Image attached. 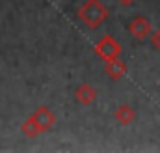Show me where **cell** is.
<instances>
[{
    "mask_svg": "<svg viewBox=\"0 0 160 153\" xmlns=\"http://www.w3.org/2000/svg\"><path fill=\"white\" fill-rule=\"evenodd\" d=\"M80 21H84L86 26L89 28H99L106 19H108V9L101 0H86L78 9Z\"/></svg>",
    "mask_w": 160,
    "mask_h": 153,
    "instance_id": "6da1fadb",
    "label": "cell"
},
{
    "mask_svg": "<svg viewBox=\"0 0 160 153\" xmlns=\"http://www.w3.org/2000/svg\"><path fill=\"white\" fill-rule=\"evenodd\" d=\"M95 52H97V56L106 64V62H110V60L119 58L121 45L118 43V39L116 38H112V36H104L102 39L97 41V45H95Z\"/></svg>",
    "mask_w": 160,
    "mask_h": 153,
    "instance_id": "7a4b0ae2",
    "label": "cell"
},
{
    "mask_svg": "<svg viewBox=\"0 0 160 153\" xmlns=\"http://www.w3.org/2000/svg\"><path fill=\"white\" fill-rule=\"evenodd\" d=\"M30 118H32V121L36 123V127H38L39 133H47V131H50V129L56 125V114H54L48 107H45V105L38 107Z\"/></svg>",
    "mask_w": 160,
    "mask_h": 153,
    "instance_id": "3957f363",
    "label": "cell"
},
{
    "mask_svg": "<svg viewBox=\"0 0 160 153\" xmlns=\"http://www.w3.org/2000/svg\"><path fill=\"white\" fill-rule=\"evenodd\" d=\"M128 32L130 36L136 39H147L151 36V23L145 19V17H134L128 24Z\"/></svg>",
    "mask_w": 160,
    "mask_h": 153,
    "instance_id": "277c9868",
    "label": "cell"
},
{
    "mask_svg": "<svg viewBox=\"0 0 160 153\" xmlns=\"http://www.w3.org/2000/svg\"><path fill=\"white\" fill-rule=\"evenodd\" d=\"M75 99H77V103L88 107V105H91L97 99V90L93 86H89V84L84 82V84H80L78 88L75 90Z\"/></svg>",
    "mask_w": 160,
    "mask_h": 153,
    "instance_id": "5b68a950",
    "label": "cell"
},
{
    "mask_svg": "<svg viewBox=\"0 0 160 153\" xmlns=\"http://www.w3.org/2000/svg\"><path fill=\"white\" fill-rule=\"evenodd\" d=\"M127 64L119 60V58H116V60H110V62H106V66H104V73L110 76L112 80H119L121 76L127 75Z\"/></svg>",
    "mask_w": 160,
    "mask_h": 153,
    "instance_id": "8992f818",
    "label": "cell"
},
{
    "mask_svg": "<svg viewBox=\"0 0 160 153\" xmlns=\"http://www.w3.org/2000/svg\"><path fill=\"white\" fill-rule=\"evenodd\" d=\"M114 116H116V121L119 125H130L136 119V110L130 105H121V107H118Z\"/></svg>",
    "mask_w": 160,
    "mask_h": 153,
    "instance_id": "52a82bcc",
    "label": "cell"
},
{
    "mask_svg": "<svg viewBox=\"0 0 160 153\" xmlns=\"http://www.w3.org/2000/svg\"><path fill=\"white\" fill-rule=\"evenodd\" d=\"M21 133H22L24 136H28V138H34V136L39 135V131H38L36 123L32 121V118H26V119L22 121V125H21Z\"/></svg>",
    "mask_w": 160,
    "mask_h": 153,
    "instance_id": "ba28073f",
    "label": "cell"
},
{
    "mask_svg": "<svg viewBox=\"0 0 160 153\" xmlns=\"http://www.w3.org/2000/svg\"><path fill=\"white\" fill-rule=\"evenodd\" d=\"M151 38V43H153V47L157 49V50H160V28L153 34V36H149Z\"/></svg>",
    "mask_w": 160,
    "mask_h": 153,
    "instance_id": "9c48e42d",
    "label": "cell"
},
{
    "mask_svg": "<svg viewBox=\"0 0 160 153\" xmlns=\"http://www.w3.org/2000/svg\"><path fill=\"white\" fill-rule=\"evenodd\" d=\"M119 4H123V6H130V4H134L136 0H118Z\"/></svg>",
    "mask_w": 160,
    "mask_h": 153,
    "instance_id": "30bf717a",
    "label": "cell"
},
{
    "mask_svg": "<svg viewBox=\"0 0 160 153\" xmlns=\"http://www.w3.org/2000/svg\"><path fill=\"white\" fill-rule=\"evenodd\" d=\"M158 82H160V80H158Z\"/></svg>",
    "mask_w": 160,
    "mask_h": 153,
    "instance_id": "8fae6325",
    "label": "cell"
}]
</instances>
